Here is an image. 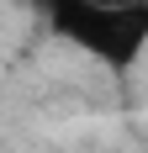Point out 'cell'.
Segmentation results:
<instances>
[{"instance_id": "obj_2", "label": "cell", "mask_w": 148, "mask_h": 153, "mask_svg": "<svg viewBox=\"0 0 148 153\" xmlns=\"http://www.w3.org/2000/svg\"><path fill=\"white\" fill-rule=\"evenodd\" d=\"M43 11H53V5H127V0H37Z\"/></svg>"}, {"instance_id": "obj_1", "label": "cell", "mask_w": 148, "mask_h": 153, "mask_svg": "<svg viewBox=\"0 0 148 153\" xmlns=\"http://www.w3.org/2000/svg\"><path fill=\"white\" fill-rule=\"evenodd\" d=\"M53 32L106 69H132L148 48V0L127 5H53Z\"/></svg>"}]
</instances>
